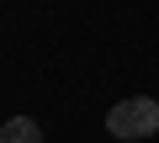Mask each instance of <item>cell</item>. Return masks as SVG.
I'll list each match as a JSON object with an SVG mask.
<instances>
[{"mask_svg": "<svg viewBox=\"0 0 159 143\" xmlns=\"http://www.w3.org/2000/svg\"><path fill=\"white\" fill-rule=\"evenodd\" d=\"M106 132H111V138H127V143L159 132V101H154V96H133V101L111 106V111H106Z\"/></svg>", "mask_w": 159, "mask_h": 143, "instance_id": "obj_1", "label": "cell"}, {"mask_svg": "<svg viewBox=\"0 0 159 143\" xmlns=\"http://www.w3.org/2000/svg\"><path fill=\"white\" fill-rule=\"evenodd\" d=\"M0 143H43V127L32 117H11L6 127H0Z\"/></svg>", "mask_w": 159, "mask_h": 143, "instance_id": "obj_2", "label": "cell"}]
</instances>
